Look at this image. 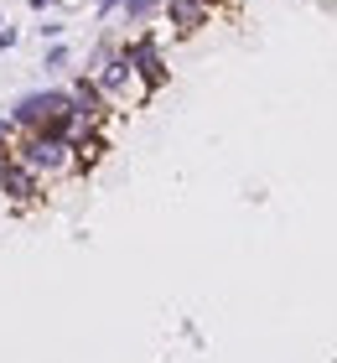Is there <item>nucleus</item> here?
<instances>
[{
	"label": "nucleus",
	"mask_w": 337,
	"mask_h": 363,
	"mask_svg": "<svg viewBox=\"0 0 337 363\" xmlns=\"http://www.w3.org/2000/svg\"><path fill=\"white\" fill-rule=\"evenodd\" d=\"M16 135H21V130L11 125V114H0V145H16Z\"/></svg>",
	"instance_id": "nucleus-12"
},
{
	"label": "nucleus",
	"mask_w": 337,
	"mask_h": 363,
	"mask_svg": "<svg viewBox=\"0 0 337 363\" xmlns=\"http://www.w3.org/2000/svg\"><path fill=\"white\" fill-rule=\"evenodd\" d=\"M202 6H213V11H218V6H223V0H202Z\"/></svg>",
	"instance_id": "nucleus-17"
},
{
	"label": "nucleus",
	"mask_w": 337,
	"mask_h": 363,
	"mask_svg": "<svg viewBox=\"0 0 337 363\" xmlns=\"http://www.w3.org/2000/svg\"><path fill=\"white\" fill-rule=\"evenodd\" d=\"M11 156L21 161V167L42 182V187H53V182L73 177V140L57 135V130H21L11 145Z\"/></svg>",
	"instance_id": "nucleus-1"
},
{
	"label": "nucleus",
	"mask_w": 337,
	"mask_h": 363,
	"mask_svg": "<svg viewBox=\"0 0 337 363\" xmlns=\"http://www.w3.org/2000/svg\"><path fill=\"white\" fill-rule=\"evenodd\" d=\"M62 6V0H31V11H37V16H47V11H57Z\"/></svg>",
	"instance_id": "nucleus-14"
},
{
	"label": "nucleus",
	"mask_w": 337,
	"mask_h": 363,
	"mask_svg": "<svg viewBox=\"0 0 337 363\" xmlns=\"http://www.w3.org/2000/svg\"><path fill=\"white\" fill-rule=\"evenodd\" d=\"M67 99H73V114H83V120H94V125H109L114 114H120V104H114V99L99 89L89 73H73V78H67Z\"/></svg>",
	"instance_id": "nucleus-4"
},
{
	"label": "nucleus",
	"mask_w": 337,
	"mask_h": 363,
	"mask_svg": "<svg viewBox=\"0 0 337 363\" xmlns=\"http://www.w3.org/2000/svg\"><path fill=\"white\" fill-rule=\"evenodd\" d=\"M16 47V26H0V52H11Z\"/></svg>",
	"instance_id": "nucleus-13"
},
{
	"label": "nucleus",
	"mask_w": 337,
	"mask_h": 363,
	"mask_svg": "<svg viewBox=\"0 0 337 363\" xmlns=\"http://www.w3.org/2000/svg\"><path fill=\"white\" fill-rule=\"evenodd\" d=\"M0 26H6V16H0Z\"/></svg>",
	"instance_id": "nucleus-18"
},
{
	"label": "nucleus",
	"mask_w": 337,
	"mask_h": 363,
	"mask_svg": "<svg viewBox=\"0 0 337 363\" xmlns=\"http://www.w3.org/2000/svg\"><path fill=\"white\" fill-rule=\"evenodd\" d=\"M125 57H130V68H135V84H140V94H161L166 84H172V68H166V52H161V37L150 26H140L135 37L125 42Z\"/></svg>",
	"instance_id": "nucleus-3"
},
{
	"label": "nucleus",
	"mask_w": 337,
	"mask_h": 363,
	"mask_svg": "<svg viewBox=\"0 0 337 363\" xmlns=\"http://www.w3.org/2000/svg\"><path fill=\"white\" fill-rule=\"evenodd\" d=\"M0 197H6V208H31V203H42V182L16 156H6V167H0Z\"/></svg>",
	"instance_id": "nucleus-5"
},
{
	"label": "nucleus",
	"mask_w": 337,
	"mask_h": 363,
	"mask_svg": "<svg viewBox=\"0 0 337 363\" xmlns=\"http://www.w3.org/2000/svg\"><path fill=\"white\" fill-rule=\"evenodd\" d=\"M316 6H322L327 16H337V0H316Z\"/></svg>",
	"instance_id": "nucleus-15"
},
{
	"label": "nucleus",
	"mask_w": 337,
	"mask_h": 363,
	"mask_svg": "<svg viewBox=\"0 0 337 363\" xmlns=\"http://www.w3.org/2000/svg\"><path fill=\"white\" fill-rule=\"evenodd\" d=\"M73 68V52H67V42H47V52H42V73H67Z\"/></svg>",
	"instance_id": "nucleus-9"
},
{
	"label": "nucleus",
	"mask_w": 337,
	"mask_h": 363,
	"mask_svg": "<svg viewBox=\"0 0 337 363\" xmlns=\"http://www.w3.org/2000/svg\"><path fill=\"white\" fill-rule=\"evenodd\" d=\"M57 31H62V21H57V16H53V11H47V16H42V21H37V37H47V42H57Z\"/></svg>",
	"instance_id": "nucleus-10"
},
{
	"label": "nucleus",
	"mask_w": 337,
	"mask_h": 363,
	"mask_svg": "<svg viewBox=\"0 0 337 363\" xmlns=\"http://www.w3.org/2000/svg\"><path fill=\"white\" fill-rule=\"evenodd\" d=\"M11 125L16 130H67L73 120V99H67V84H53V89H26L11 99Z\"/></svg>",
	"instance_id": "nucleus-2"
},
{
	"label": "nucleus",
	"mask_w": 337,
	"mask_h": 363,
	"mask_svg": "<svg viewBox=\"0 0 337 363\" xmlns=\"http://www.w3.org/2000/svg\"><path fill=\"white\" fill-rule=\"evenodd\" d=\"M6 156H11V145H0V167H6Z\"/></svg>",
	"instance_id": "nucleus-16"
},
{
	"label": "nucleus",
	"mask_w": 337,
	"mask_h": 363,
	"mask_svg": "<svg viewBox=\"0 0 337 363\" xmlns=\"http://www.w3.org/2000/svg\"><path fill=\"white\" fill-rule=\"evenodd\" d=\"M114 52H120V37H99V42L89 47V57H83V68H78V73H99Z\"/></svg>",
	"instance_id": "nucleus-8"
},
{
	"label": "nucleus",
	"mask_w": 337,
	"mask_h": 363,
	"mask_svg": "<svg viewBox=\"0 0 337 363\" xmlns=\"http://www.w3.org/2000/svg\"><path fill=\"white\" fill-rule=\"evenodd\" d=\"M125 11V0H94V16L99 21H109V16H120Z\"/></svg>",
	"instance_id": "nucleus-11"
},
{
	"label": "nucleus",
	"mask_w": 337,
	"mask_h": 363,
	"mask_svg": "<svg viewBox=\"0 0 337 363\" xmlns=\"http://www.w3.org/2000/svg\"><path fill=\"white\" fill-rule=\"evenodd\" d=\"M161 21L172 26V37H177V42H187V37H197V31L213 21V6H202V0H166Z\"/></svg>",
	"instance_id": "nucleus-6"
},
{
	"label": "nucleus",
	"mask_w": 337,
	"mask_h": 363,
	"mask_svg": "<svg viewBox=\"0 0 337 363\" xmlns=\"http://www.w3.org/2000/svg\"><path fill=\"white\" fill-rule=\"evenodd\" d=\"M161 11H166V0H125V26H135V31H140V26H150V21H161Z\"/></svg>",
	"instance_id": "nucleus-7"
}]
</instances>
